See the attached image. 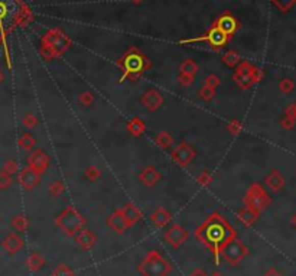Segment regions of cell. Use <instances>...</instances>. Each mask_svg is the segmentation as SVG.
Returning a JSON list of instances; mask_svg holds the SVG:
<instances>
[{
  "mask_svg": "<svg viewBox=\"0 0 296 276\" xmlns=\"http://www.w3.org/2000/svg\"><path fill=\"white\" fill-rule=\"evenodd\" d=\"M121 211H123V216L126 217L127 223H129L130 226H135L136 223H139V221L142 220V211L137 209L135 204H132V202L126 204V205L121 209Z\"/></svg>",
  "mask_w": 296,
  "mask_h": 276,
  "instance_id": "21",
  "label": "cell"
},
{
  "mask_svg": "<svg viewBox=\"0 0 296 276\" xmlns=\"http://www.w3.org/2000/svg\"><path fill=\"white\" fill-rule=\"evenodd\" d=\"M192 78H194V77L186 76V74H182V76L179 77V81H181V84H182V85H191V83H192Z\"/></svg>",
  "mask_w": 296,
  "mask_h": 276,
  "instance_id": "46",
  "label": "cell"
},
{
  "mask_svg": "<svg viewBox=\"0 0 296 276\" xmlns=\"http://www.w3.org/2000/svg\"><path fill=\"white\" fill-rule=\"evenodd\" d=\"M172 159L177 162L178 165L181 167H186L192 162V159L195 158V151L186 143H181L175 151L170 153Z\"/></svg>",
  "mask_w": 296,
  "mask_h": 276,
  "instance_id": "11",
  "label": "cell"
},
{
  "mask_svg": "<svg viewBox=\"0 0 296 276\" xmlns=\"http://www.w3.org/2000/svg\"><path fill=\"white\" fill-rule=\"evenodd\" d=\"M22 125L25 126L26 129H34L35 126L38 125V119L32 113H26L22 119Z\"/></svg>",
  "mask_w": 296,
  "mask_h": 276,
  "instance_id": "36",
  "label": "cell"
},
{
  "mask_svg": "<svg viewBox=\"0 0 296 276\" xmlns=\"http://www.w3.org/2000/svg\"><path fill=\"white\" fill-rule=\"evenodd\" d=\"M2 246H3V249L8 251L10 256H13V255H16L19 250H22V247H23V240H22L20 236L17 235V232H13V233H10V235H8L5 239H3Z\"/></svg>",
  "mask_w": 296,
  "mask_h": 276,
  "instance_id": "14",
  "label": "cell"
},
{
  "mask_svg": "<svg viewBox=\"0 0 296 276\" xmlns=\"http://www.w3.org/2000/svg\"><path fill=\"white\" fill-rule=\"evenodd\" d=\"M36 145V139H35L34 134H31L29 132L23 133L19 137V146L23 149V151H32Z\"/></svg>",
  "mask_w": 296,
  "mask_h": 276,
  "instance_id": "26",
  "label": "cell"
},
{
  "mask_svg": "<svg viewBox=\"0 0 296 276\" xmlns=\"http://www.w3.org/2000/svg\"><path fill=\"white\" fill-rule=\"evenodd\" d=\"M39 179H41V174L31 167H26L19 174V182L28 191L35 188L38 185V182H39Z\"/></svg>",
  "mask_w": 296,
  "mask_h": 276,
  "instance_id": "13",
  "label": "cell"
},
{
  "mask_svg": "<svg viewBox=\"0 0 296 276\" xmlns=\"http://www.w3.org/2000/svg\"><path fill=\"white\" fill-rule=\"evenodd\" d=\"M52 276H76V273L68 265L61 263V265H58L57 268L52 270Z\"/></svg>",
  "mask_w": 296,
  "mask_h": 276,
  "instance_id": "30",
  "label": "cell"
},
{
  "mask_svg": "<svg viewBox=\"0 0 296 276\" xmlns=\"http://www.w3.org/2000/svg\"><path fill=\"white\" fill-rule=\"evenodd\" d=\"M22 6L17 0H0V36L20 22Z\"/></svg>",
  "mask_w": 296,
  "mask_h": 276,
  "instance_id": "4",
  "label": "cell"
},
{
  "mask_svg": "<svg viewBox=\"0 0 296 276\" xmlns=\"http://www.w3.org/2000/svg\"><path fill=\"white\" fill-rule=\"evenodd\" d=\"M155 142L158 143L161 148H169L172 142H174V139H172V136L168 132H161V133L156 136Z\"/></svg>",
  "mask_w": 296,
  "mask_h": 276,
  "instance_id": "29",
  "label": "cell"
},
{
  "mask_svg": "<svg viewBox=\"0 0 296 276\" xmlns=\"http://www.w3.org/2000/svg\"><path fill=\"white\" fill-rule=\"evenodd\" d=\"M135 2H142V0H135Z\"/></svg>",
  "mask_w": 296,
  "mask_h": 276,
  "instance_id": "52",
  "label": "cell"
},
{
  "mask_svg": "<svg viewBox=\"0 0 296 276\" xmlns=\"http://www.w3.org/2000/svg\"><path fill=\"white\" fill-rule=\"evenodd\" d=\"M74 239H76L77 244H78L83 250H91L94 247V244L97 243V237H95V235H94L91 230H88V228L80 230V232L74 236Z\"/></svg>",
  "mask_w": 296,
  "mask_h": 276,
  "instance_id": "15",
  "label": "cell"
},
{
  "mask_svg": "<svg viewBox=\"0 0 296 276\" xmlns=\"http://www.w3.org/2000/svg\"><path fill=\"white\" fill-rule=\"evenodd\" d=\"M43 55L48 59H51L54 55H58L59 52L67 48V39L64 35H61L59 32H52V35L50 34V36H46V39H43Z\"/></svg>",
  "mask_w": 296,
  "mask_h": 276,
  "instance_id": "9",
  "label": "cell"
},
{
  "mask_svg": "<svg viewBox=\"0 0 296 276\" xmlns=\"http://www.w3.org/2000/svg\"><path fill=\"white\" fill-rule=\"evenodd\" d=\"M28 167L34 168L35 171H38L39 174H42L43 171L50 167V158H48V155L42 149H36V151H34L29 155V158H28Z\"/></svg>",
  "mask_w": 296,
  "mask_h": 276,
  "instance_id": "12",
  "label": "cell"
},
{
  "mask_svg": "<svg viewBox=\"0 0 296 276\" xmlns=\"http://www.w3.org/2000/svg\"><path fill=\"white\" fill-rule=\"evenodd\" d=\"M198 182L204 185V187H208V185L212 184V175L208 172H203L201 175L198 176Z\"/></svg>",
  "mask_w": 296,
  "mask_h": 276,
  "instance_id": "43",
  "label": "cell"
},
{
  "mask_svg": "<svg viewBox=\"0 0 296 276\" xmlns=\"http://www.w3.org/2000/svg\"><path fill=\"white\" fill-rule=\"evenodd\" d=\"M210 276H224V275H223L221 272H218V270H214Z\"/></svg>",
  "mask_w": 296,
  "mask_h": 276,
  "instance_id": "50",
  "label": "cell"
},
{
  "mask_svg": "<svg viewBox=\"0 0 296 276\" xmlns=\"http://www.w3.org/2000/svg\"><path fill=\"white\" fill-rule=\"evenodd\" d=\"M215 26H218L227 36H231L236 32L237 20L230 13H224L223 16L218 17V20L215 22Z\"/></svg>",
  "mask_w": 296,
  "mask_h": 276,
  "instance_id": "18",
  "label": "cell"
},
{
  "mask_svg": "<svg viewBox=\"0 0 296 276\" xmlns=\"http://www.w3.org/2000/svg\"><path fill=\"white\" fill-rule=\"evenodd\" d=\"M188 237H189L188 230L181 224H172L165 232V242L168 243L172 249L181 247L188 240Z\"/></svg>",
  "mask_w": 296,
  "mask_h": 276,
  "instance_id": "10",
  "label": "cell"
},
{
  "mask_svg": "<svg viewBox=\"0 0 296 276\" xmlns=\"http://www.w3.org/2000/svg\"><path fill=\"white\" fill-rule=\"evenodd\" d=\"M224 61H226V64H227V65H230V67H234L237 62L240 61V57L237 55L236 52L230 51V52H227V54L224 55Z\"/></svg>",
  "mask_w": 296,
  "mask_h": 276,
  "instance_id": "39",
  "label": "cell"
},
{
  "mask_svg": "<svg viewBox=\"0 0 296 276\" xmlns=\"http://www.w3.org/2000/svg\"><path fill=\"white\" fill-rule=\"evenodd\" d=\"M78 100H80V103H81L84 107H88V106H91V104H93L94 97H93V94H91L90 91H84L80 94Z\"/></svg>",
  "mask_w": 296,
  "mask_h": 276,
  "instance_id": "38",
  "label": "cell"
},
{
  "mask_svg": "<svg viewBox=\"0 0 296 276\" xmlns=\"http://www.w3.org/2000/svg\"><path fill=\"white\" fill-rule=\"evenodd\" d=\"M249 255V249L244 243H241L238 239L230 240L227 244L223 246L221 249V258L229 262L231 266H237L241 260Z\"/></svg>",
  "mask_w": 296,
  "mask_h": 276,
  "instance_id": "6",
  "label": "cell"
},
{
  "mask_svg": "<svg viewBox=\"0 0 296 276\" xmlns=\"http://www.w3.org/2000/svg\"><path fill=\"white\" fill-rule=\"evenodd\" d=\"M237 216H238V220H240L244 226L250 227L256 223V220L259 217V213L254 211L253 209H250L249 205H245V207H243V209L238 211Z\"/></svg>",
  "mask_w": 296,
  "mask_h": 276,
  "instance_id": "22",
  "label": "cell"
},
{
  "mask_svg": "<svg viewBox=\"0 0 296 276\" xmlns=\"http://www.w3.org/2000/svg\"><path fill=\"white\" fill-rule=\"evenodd\" d=\"M10 224H12L15 232H26L29 224H31V221H29V218L26 217L25 214H17V216L12 218Z\"/></svg>",
  "mask_w": 296,
  "mask_h": 276,
  "instance_id": "25",
  "label": "cell"
},
{
  "mask_svg": "<svg viewBox=\"0 0 296 276\" xmlns=\"http://www.w3.org/2000/svg\"><path fill=\"white\" fill-rule=\"evenodd\" d=\"M139 272L143 276H168L172 266L158 250H151L139 265Z\"/></svg>",
  "mask_w": 296,
  "mask_h": 276,
  "instance_id": "2",
  "label": "cell"
},
{
  "mask_svg": "<svg viewBox=\"0 0 296 276\" xmlns=\"http://www.w3.org/2000/svg\"><path fill=\"white\" fill-rule=\"evenodd\" d=\"M229 130L231 132V133L238 134L240 132H241V123H240V122H237V120H233V122L229 125Z\"/></svg>",
  "mask_w": 296,
  "mask_h": 276,
  "instance_id": "44",
  "label": "cell"
},
{
  "mask_svg": "<svg viewBox=\"0 0 296 276\" xmlns=\"http://www.w3.org/2000/svg\"><path fill=\"white\" fill-rule=\"evenodd\" d=\"M204 85H207V87H210L212 90H215V88L220 85V78L217 76H214V74H211V76L207 77V80H205Z\"/></svg>",
  "mask_w": 296,
  "mask_h": 276,
  "instance_id": "41",
  "label": "cell"
},
{
  "mask_svg": "<svg viewBox=\"0 0 296 276\" xmlns=\"http://www.w3.org/2000/svg\"><path fill=\"white\" fill-rule=\"evenodd\" d=\"M85 223V218L72 205L67 207L55 220L57 227H59L69 237H74L80 230H83Z\"/></svg>",
  "mask_w": 296,
  "mask_h": 276,
  "instance_id": "3",
  "label": "cell"
},
{
  "mask_svg": "<svg viewBox=\"0 0 296 276\" xmlns=\"http://www.w3.org/2000/svg\"><path fill=\"white\" fill-rule=\"evenodd\" d=\"M195 237L211 250L215 265H220L221 249L230 240L236 239V230L220 213H212L211 216L195 230Z\"/></svg>",
  "mask_w": 296,
  "mask_h": 276,
  "instance_id": "1",
  "label": "cell"
},
{
  "mask_svg": "<svg viewBox=\"0 0 296 276\" xmlns=\"http://www.w3.org/2000/svg\"><path fill=\"white\" fill-rule=\"evenodd\" d=\"M263 276H282V273H280L278 269L270 268V269H267V272H266Z\"/></svg>",
  "mask_w": 296,
  "mask_h": 276,
  "instance_id": "48",
  "label": "cell"
},
{
  "mask_svg": "<svg viewBox=\"0 0 296 276\" xmlns=\"http://www.w3.org/2000/svg\"><path fill=\"white\" fill-rule=\"evenodd\" d=\"M107 223H109V226H110L111 230H113V232H116V233H118V235L125 233L127 228L130 227V224L127 223L126 217L123 216V211H121V209L117 210V211H114L110 217H109Z\"/></svg>",
  "mask_w": 296,
  "mask_h": 276,
  "instance_id": "16",
  "label": "cell"
},
{
  "mask_svg": "<svg viewBox=\"0 0 296 276\" xmlns=\"http://www.w3.org/2000/svg\"><path fill=\"white\" fill-rule=\"evenodd\" d=\"M13 184V179H12V175H9L6 172H0V190L2 191H5V190H8L10 188Z\"/></svg>",
  "mask_w": 296,
  "mask_h": 276,
  "instance_id": "35",
  "label": "cell"
},
{
  "mask_svg": "<svg viewBox=\"0 0 296 276\" xmlns=\"http://www.w3.org/2000/svg\"><path fill=\"white\" fill-rule=\"evenodd\" d=\"M234 81L238 87H241V88H250L252 85L254 84L253 81V76H244V74H234Z\"/></svg>",
  "mask_w": 296,
  "mask_h": 276,
  "instance_id": "28",
  "label": "cell"
},
{
  "mask_svg": "<svg viewBox=\"0 0 296 276\" xmlns=\"http://www.w3.org/2000/svg\"><path fill=\"white\" fill-rule=\"evenodd\" d=\"M139 178H140V181H142L144 185L153 187L156 182L161 181V172H159L156 168L146 167L143 171L140 172V176H139Z\"/></svg>",
  "mask_w": 296,
  "mask_h": 276,
  "instance_id": "20",
  "label": "cell"
},
{
  "mask_svg": "<svg viewBox=\"0 0 296 276\" xmlns=\"http://www.w3.org/2000/svg\"><path fill=\"white\" fill-rule=\"evenodd\" d=\"M26 266L29 268L31 272H39L41 269L45 266V259H43V256L41 253H31L29 256H28V259H26Z\"/></svg>",
  "mask_w": 296,
  "mask_h": 276,
  "instance_id": "23",
  "label": "cell"
},
{
  "mask_svg": "<svg viewBox=\"0 0 296 276\" xmlns=\"http://www.w3.org/2000/svg\"><path fill=\"white\" fill-rule=\"evenodd\" d=\"M100 176H102V171H100L97 167H94V165H91V167H88L85 169V178H87L88 181H95V179H98Z\"/></svg>",
  "mask_w": 296,
  "mask_h": 276,
  "instance_id": "34",
  "label": "cell"
},
{
  "mask_svg": "<svg viewBox=\"0 0 296 276\" xmlns=\"http://www.w3.org/2000/svg\"><path fill=\"white\" fill-rule=\"evenodd\" d=\"M229 41V36L221 31L218 26H212L211 29L203 36L200 38H194V39H182L179 41V43H192V42H207L210 43L212 48H220L224 47Z\"/></svg>",
  "mask_w": 296,
  "mask_h": 276,
  "instance_id": "8",
  "label": "cell"
},
{
  "mask_svg": "<svg viewBox=\"0 0 296 276\" xmlns=\"http://www.w3.org/2000/svg\"><path fill=\"white\" fill-rule=\"evenodd\" d=\"M3 172H6L9 175H15L17 174V171H19V165H17L16 160H13V159H9L6 160L5 164H3V169H2Z\"/></svg>",
  "mask_w": 296,
  "mask_h": 276,
  "instance_id": "32",
  "label": "cell"
},
{
  "mask_svg": "<svg viewBox=\"0 0 296 276\" xmlns=\"http://www.w3.org/2000/svg\"><path fill=\"white\" fill-rule=\"evenodd\" d=\"M170 218H172V216H170V213L165 207H158L152 213V216H151L152 223L158 228H163V227L168 226L170 223Z\"/></svg>",
  "mask_w": 296,
  "mask_h": 276,
  "instance_id": "19",
  "label": "cell"
},
{
  "mask_svg": "<svg viewBox=\"0 0 296 276\" xmlns=\"http://www.w3.org/2000/svg\"><path fill=\"white\" fill-rule=\"evenodd\" d=\"M196 71H198V67H196V64L192 62L191 59H188V61H185V62L181 65V73H182V74H186V76L194 77L195 74H196Z\"/></svg>",
  "mask_w": 296,
  "mask_h": 276,
  "instance_id": "31",
  "label": "cell"
},
{
  "mask_svg": "<svg viewBox=\"0 0 296 276\" xmlns=\"http://www.w3.org/2000/svg\"><path fill=\"white\" fill-rule=\"evenodd\" d=\"M127 127H129V130H130V133H133L135 136H139V134H142L144 132V129H146V126H144V123L140 120V119H132L130 122H129V125H127Z\"/></svg>",
  "mask_w": 296,
  "mask_h": 276,
  "instance_id": "27",
  "label": "cell"
},
{
  "mask_svg": "<svg viewBox=\"0 0 296 276\" xmlns=\"http://www.w3.org/2000/svg\"><path fill=\"white\" fill-rule=\"evenodd\" d=\"M293 87H295V84H293V81L290 78H283L279 84V88L283 93H290L293 90Z\"/></svg>",
  "mask_w": 296,
  "mask_h": 276,
  "instance_id": "40",
  "label": "cell"
},
{
  "mask_svg": "<svg viewBox=\"0 0 296 276\" xmlns=\"http://www.w3.org/2000/svg\"><path fill=\"white\" fill-rule=\"evenodd\" d=\"M278 8L282 10V12H286L289 9L292 8L293 5L296 3V0H272Z\"/></svg>",
  "mask_w": 296,
  "mask_h": 276,
  "instance_id": "37",
  "label": "cell"
},
{
  "mask_svg": "<svg viewBox=\"0 0 296 276\" xmlns=\"http://www.w3.org/2000/svg\"><path fill=\"white\" fill-rule=\"evenodd\" d=\"M142 103H143V106L146 109L155 111V110H158L163 104V97H162V94L158 90L151 88V90H147V91L144 93V96L142 97Z\"/></svg>",
  "mask_w": 296,
  "mask_h": 276,
  "instance_id": "17",
  "label": "cell"
},
{
  "mask_svg": "<svg viewBox=\"0 0 296 276\" xmlns=\"http://www.w3.org/2000/svg\"><path fill=\"white\" fill-rule=\"evenodd\" d=\"M264 182L273 191H279V190H282L283 184H285V179H283V176L280 175V172L273 171V172H270L269 175L266 176Z\"/></svg>",
  "mask_w": 296,
  "mask_h": 276,
  "instance_id": "24",
  "label": "cell"
},
{
  "mask_svg": "<svg viewBox=\"0 0 296 276\" xmlns=\"http://www.w3.org/2000/svg\"><path fill=\"white\" fill-rule=\"evenodd\" d=\"M189 276H210V275H207V272L203 270V269H195L194 272H192Z\"/></svg>",
  "mask_w": 296,
  "mask_h": 276,
  "instance_id": "49",
  "label": "cell"
},
{
  "mask_svg": "<svg viewBox=\"0 0 296 276\" xmlns=\"http://www.w3.org/2000/svg\"><path fill=\"white\" fill-rule=\"evenodd\" d=\"M295 125V119L290 118V116H285V118L282 119V126L285 127V129H292Z\"/></svg>",
  "mask_w": 296,
  "mask_h": 276,
  "instance_id": "45",
  "label": "cell"
},
{
  "mask_svg": "<svg viewBox=\"0 0 296 276\" xmlns=\"http://www.w3.org/2000/svg\"><path fill=\"white\" fill-rule=\"evenodd\" d=\"M214 91H215V90H212V88H210V87L204 85L203 88L200 90V97L205 101L210 100V99H212V96H214Z\"/></svg>",
  "mask_w": 296,
  "mask_h": 276,
  "instance_id": "42",
  "label": "cell"
},
{
  "mask_svg": "<svg viewBox=\"0 0 296 276\" xmlns=\"http://www.w3.org/2000/svg\"><path fill=\"white\" fill-rule=\"evenodd\" d=\"M2 80H3V74H2V71H0V83H2Z\"/></svg>",
  "mask_w": 296,
  "mask_h": 276,
  "instance_id": "51",
  "label": "cell"
},
{
  "mask_svg": "<svg viewBox=\"0 0 296 276\" xmlns=\"http://www.w3.org/2000/svg\"><path fill=\"white\" fill-rule=\"evenodd\" d=\"M64 190H65L64 182L59 181V179L54 181V182H51V185H50V194H51L52 197H59L61 194L64 193Z\"/></svg>",
  "mask_w": 296,
  "mask_h": 276,
  "instance_id": "33",
  "label": "cell"
},
{
  "mask_svg": "<svg viewBox=\"0 0 296 276\" xmlns=\"http://www.w3.org/2000/svg\"><path fill=\"white\" fill-rule=\"evenodd\" d=\"M286 116H290V118H293L296 120V103H292L286 109Z\"/></svg>",
  "mask_w": 296,
  "mask_h": 276,
  "instance_id": "47",
  "label": "cell"
},
{
  "mask_svg": "<svg viewBox=\"0 0 296 276\" xmlns=\"http://www.w3.org/2000/svg\"><path fill=\"white\" fill-rule=\"evenodd\" d=\"M244 202L245 205H249L250 209L260 213L262 210H264L270 204V198H269L267 193L263 190L260 185L253 184L250 187V190L247 191V194H245Z\"/></svg>",
  "mask_w": 296,
  "mask_h": 276,
  "instance_id": "7",
  "label": "cell"
},
{
  "mask_svg": "<svg viewBox=\"0 0 296 276\" xmlns=\"http://www.w3.org/2000/svg\"><path fill=\"white\" fill-rule=\"evenodd\" d=\"M147 67H149L147 59L144 58L139 51L132 48L121 59L123 76L120 78V81H125V78H127V77L140 76Z\"/></svg>",
  "mask_w": 296,
  "mask_h": 276,
  "instance_id": "5",
  "label": "cell"
}]
</instances>
